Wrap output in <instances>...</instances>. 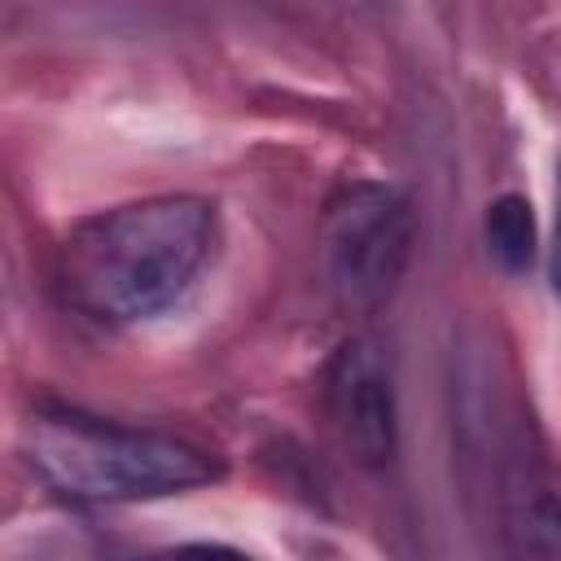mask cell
Segmentation results:
<instances>
[{"label": "cell", "instance_id": "obj_2", "mask_svg": "<svg viewBox=\"0 0 561 561\" xmlns=\"http://www.w3.org/2000/svg\"><path fill=\"white\" fill-rule=\"evenodd\" d=\"M35 478L70 504H140L210 486L224 465L215 451L123 421H105L79 408L44 403L26 421L22 438Z\"/></svg>", "mask_w": 561, "mask_h": 561}, {"label": "cell", "instance_id": "obj_5", "mask_svg": "<svg viewBox=\"0 0 561 561\" xmlns=\"http://www.w3.org/2000/svg\"><path fill=\"white\" fill-rule=\"evenodd\" d=\"M500 513L513 552L561 557V495L530 469L513 465L500 482Z\"/></svg>", "mask_w": 561, "mask_h": 561}, {"label": "cell", "instance_id": "obj_6", "mask_svg": "<svg viewBox=\"0 0 561 561\" xmlns=\"http://www.w3.org/2000/svg\"><path fill=\"white\" fill-rule=\"evenodd\" d=\"M486 250L504 272H526L535 263V215L522 193H504L486 206Z\"/></svg>", "mask_w": 561, "mask_h": 561}, {"label": "cell", "instance_id": "obj_4", "mask_svg": "<svg viewBox=\"0 0 561 561\" xmlns=\"http://www.w3.org/2000/svg\"><path fill=\"white\" fill-rule=\"evenodd\" d=\"M324 416L337 447L364 465L381 469L399 451V403H394V373L390 355L377 337H346L333 359L324 364Z\"/></svg>", "mask_w": 561, "mask_h": 561}, {"label": "cell", "instance_id": "obj_3", "mask_svg": "<svg viewBox=\"0 0 561 561\" xmlns=\"http://www.w3.org/2000/svg\"><path fill=\"white\" fill-rule=\"evenodd\" d=\"M416 245V210L412 202L377 180L342 184L320 224L324 280L342 311L368 316L399 289Z\"/></svg>", "mask_w": 561, "mask_h": 561}, {"label": "cell", "instance_id": "obj_1", "mask_svg": "<svg viewBox=\"0 0 561 561\" xmlns=\"http://www.w3.org/2000/svg\"><path fill=\"white\" fill-rule=\"evenodd\" d=\"M215 202L158 193L79 219L53 259L57 298L92 324H140L175 307L210 263Z\"/></svg>", "mask_w": 561, "mask_h": 561}, {"label": "cell", "instance_id": "obj_7", "mask_svg": "<svg viewBox=\"0 0 561 561\" xmlns=\"http://www.w3.org/2000/svg\"><path fill=\"white\" fill-rule=\"evenodd\" d=\"M548 285L561 298V180H557V224H552V250H548Z\"/></svg>", "mask_w": 561, "mask_h": 561}]
</instances>
